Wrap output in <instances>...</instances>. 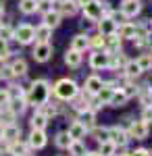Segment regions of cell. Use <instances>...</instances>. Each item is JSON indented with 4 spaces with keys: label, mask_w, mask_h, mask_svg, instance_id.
I'll list each match as a JSON object with an SVG mask.
<instances>
[{
    "label": "cell",
    "mask_w": 152,
    "mask_h": 156,
    "mask_svg": "<svg viewBox=\"0 0 152 156\" xmlns=\"http://www.w3.org/2000/svg\"><path fill=\"white\" fill-rule=\"evenodd\" d=\"M50 37H52V27H48L44 23L35 27V42H50Z\"/></svg>",
    "instance_id": "cell-29"
},
{
    "label": "cell",
    "mask_w": 152,
    "mask_h": 156,
    "mask_svg": "<svg viewBox=\"0 0 152 156\" xmlns=\"http://www.w3.org/2000/svg\"><path fill=\"white\" fill-rule=\"evenodd\" d=\"M108 140H113L117 146H127L129 142V133L123 129V127H119V125H115V127H108Z\"/></svg>",
    "instance_id": "cell-9"
},
{
    "label": "cell",
    "mask_w": 152,
    "mask_h": 156,
    "mask_svg": "<svg viewBox=\"0 0 152 156\" xmlns=\"http://www.w3.org/2000/svg\"><path fill=\"white\" fill-rule=\"evenodd\" d=\"M19 11L23 15H34L38 12V0H21L19 2Z\"/></svg>",
    "instance_id": "cell-30"
},
{
    "label": "cell",
    "mask_w": 152,
    "mask_h": 156,
    "mask_svg": "<svg viewBox=\"0 0 152 156\" xmlns=\"http://www.w3.org/2000/svg\"><path fill=\"white\" fill-rule=\"evenodd\" d=\"M129 137H136V140H146L148 137V133H150V125L146 123V121H131V125H129Z\"/></svg>",
    "instance_id": "cell-5"
},
{
    "label": "cell",
    "mask_w": 152,
    "mask_h": 156,
    "mask_svg": "<svg viewBox=\"0 0 152 156\" xmlns=\"http://www.w3.org/2000/svg\"><path fill=\"white\" fill-rule=\"evenodd\" d=\"M136 29H138V25L123 23L121 27H117V36L119 37H125V40H131V37H136Z\"/></svg>",
    "instance_id": "cell-25"
},
{
    "label": "cell",
    "mask_w": 152,
    "mask_h": 156,
    "mask_svg": "<svg viewBox=\"0 0 152 156\" xmlns=\"http://www.w3.org/2000/svg\"><path fill=\"white\" fill-rule=\"evenodd\" d=\"M79 121L83 123V127L88 129V131H92L94 127H96V112L94 110H83V112H79Z\"/></svg>",
    "instance_id": "cell-22"
},
{
    "label": "cell",
    "mask_w": 152,
    "mask_h": 156,
    "mask_svg": "<svg viewBox=\"0 0 152 156\" xmlns=\"http://www.w3.org/2000/svg\"><path fill=\"white\" fill-rule=\"evenodd\" d=\"M9 154L11 156H27L29 154V144H25L21 140H15L9 144Z\"/></svg>",
    "instance_id": "cell-14"
},
{
    "label": "cell",
    "mask_w": 152,
    "mask_h": 156,
    "mask_svg": "<svg viewBox=\"0 0 152 156\" xmlns=\"http://www.w3.org/2000/svg\"><path fill=\"white\" fill-rule=\"evenodd\" d=\"M0 25H2V21H0Z\"/></svg>",
    "instance_id": "cell-53"
},
{
    "label": "cell",
    "mask_w": 152,
    "mask_h": 156,
    "mask_svg": "<svg viewBox=\"0 0 152 156\" xmlns=\"http://www.w3.org/2000/svg\"><path fill=\"white\" fill-rule=\"evenodd\" d=\"M27 156H31V154H27Z\"/></svg>",
    "instance_id": "cell-54"
},
{
    "label": "cell",
    "mask_w": 152,
    "mask_h": 156,
    "mask_svg": "<svg viewBox=\"0 0 152 156\" xmlns=\"http://www.w3.org/2000/svg\"><path fill=\"white\" fill-rule=\"evenodd\" d=\"M52 92H54V96L59 98V100H63V102H71L73 98L79 94V87H77V83L73 81V79H59L56 83H54V87H52Z\"/></svg>",
    "instance_id": "cell-2"
},
{
    "label": "cell",
    "mask_w": 152,
    "mask_h": 156,
    "mask_svg": "<svg viewBox=\"0 0 152 156\" xmlns=\"http://www.w3.org/2000/svg\"><path fill=\"white\" fill-rule=\"evenodd\" d=\"M71 142H73V140H71V135L67 131L56 133V137H54V144H56V148H60V150H67Z\"/></svg>",
    "instance_id": "cell-31"
},
{
    "label": "cell",
    "mask_w": 152,
    "mask_h": 156,
    "mask_svg": "<svg viewBox=\"0 0 152 156\" xmlns=\"http://www.w3.org/2000/svg\"><path fill=\"white\" fill-rule=\"evenodd\" d=\"M56 11L60 15H65V17H73L75 12H77V4L73 2V0H65V2H59V9Z\"/></svg>",
    "instance_id": "cell-27"
},
{
    "label": "cell",
    "mask_w": 152,
    "mask_h": 156,
    "mask_svg": "<svg viewBox=\"0 0 152 156\" xmlns=\"http://www.w3.org/2000/svg\"><path fill=\"white\" fill-rule=\"evenodd\" d=\"M148 87H150V90H152V77H150V79H148Z\"/></svg>",
    "instance_id": "cell-50"
},
{
    "label": "cell",
    "mask_w": 152,
    "mask_h": 156,
    "mask_svg": "<svg viewBox=\"0 0 152 156\" xmlns=\"http://www.w3.org/2000/svg\"><path fill=\"white\" fill-rule=\"evenodd\" d=\"M2 137L6 142H15L21 137V127L17 123H11V125H4V131H2Z\"/></svg>",
    "instance_id": "cell-19"
},
{
    "label": "cell",
    "mask_w": 152,
    "mask_h": 156,
    "mask_svg": "<svg viewBox=\"0 0 152 156\" xmlns=\"http://www.w3.org/2000/svg\"><path fill=\"white\" fill-rule=\"evenodd\" d=\"M129 98H127V94L121 90V87H115V92H113V96H110V100H108V104L110 106H115V108H119V106H125V102H127Z\"/></svg>",
    "instance_id": "cell-24"
},
{
    "label": "cell",
    "mask_w": 152,
    "mask_h": 156,
    "mask_svg": "<svg viewBox=\"0 0 152 156\" xmlns=\"http://www.w3.org/2000/svg\"><path fill=\"white\" fill-rule=\"evenodd\" d=\"M15 40L19 44H23V46L31 44L35 40V27H31V25H27V23H21L19 27H15Z\"/></svg>",
    "instance_id": "cell-4"
},
{
    "label": "cell",
    "mask_w": 152,
    "mask_h": 156,
    "mask_svg": "<svg viewBox=\"0 0 152 156\" xmlns=\"http://www.w3.org/2000/svg\"><path fill=\"white\" fill-rule=\"evenodd\" d=\"M48 121H50V119H48L46 115L38 108V110L34 112V117H31V121H29V123H31V129H46Z\"/></svg>",
    "instance_id": "cell-21"
},
{
    "label": "cell",
    "mask_w": 152,
    "mask_h": 156,
    "mask_svg": "<svg viewBox=\"0 0 152 156\" xmlns=\"http://www.w3.org/2000/svg\"><path fill=\"white\" fill-rule=\"evenodd\" d=\"M71 135V140H81V137H85V133H88V129L83 127V123L79 119L77 121H73L69 125V131H67Z\"/></svg>",
    "instance_id": "cell-18"
},
{
    "label": "cell",
    "mask_w": 152,
    "mask_h": 156,
    "mask_svg": "<svg viewBox=\"0 0 152 156\" xmlns=\"http://www.w3.org/2000/svg\"><path fill=\"white\" fill-rule=\"evenodd\" d=\"M15 119H17V115L13 110H9V108H2L0 110V123L2 125H11V123H15Z\"/></svg>",
    "instance_id": "cell-36"
},
{
    "label": "cell",
    "mask_w": 152,
    "mask_h": 156,
    "mask_svg": "<svg viewBox=\"0 0 152 156\" xmlns=\"http://www.w3.org/2000/svg\"><path fill=\"white\" fill-rule=\"evenodd\" d=\"M11 56V48H9V42L0 40V60H6Z\"/></svg>",
    "instance_id": "cell-40"
},
{
    "label": "cell",
    "mask_w": 152,
    "mask_h": 156,
    "mask_svg": "<svg viewBox=\"0 0 152 156\" xmlns=\"http://www.w3.org/2000/svg\"><path fill=\"white\" fill-rule=\"evenodd\" d=\"M56 2H65V0H56Z\"/></svg>",
    "instance_id": "cell-52"
},
{
    "label": "cell",
    "mask_w": 152,
    "mask_h": 156,
    "mask_svg": "<svg viewBox=\"0 0 152 156\" xmlns=\"http://www.w3.org/2000/svg\"><path fill=\"white\" fill-rule=\"evenodd\" d=\"M96 23H98V31H100L102 36L117 34V21H115V17H102V19L96 21Z\"/></svg>",
    "instance_id": "cell-11"
},
{
    "label": "cell",
    "mask_w": 152,
    "mask_h": 156,
    "mask_svg": "<svg viewBox=\"0 0 152 156\" xmlns=\"http://www.w3.org/2000/svg\"><path fill=\"white\" fill-rule=\"evenodd\" d=\"M125 94H127V98H133V96H138V87L136 85H125V87H121Z\"/></svg>",
    "instance_id": "cell-43"
},
{
    "label": "cell",
    "mask_w": 152,
    "mask_h": 156,
    "mask_svg": "<svg viewBox=\"0 0 152 156\" xmlns=\"http://www.w3.org/2000/svg\"><path fill=\"white\" fill-rule=\"evenodd\" d=\"M125 156H150V152H148L146 148H138V150H133V152H127Z\"/></svg>",
    "instance_id": "cell-44"
},
{
    "label": "cell",
    "mask_w": 152,
    "mask_h": 156,
    "mask_svg": "<svg viewBox=\"0 0 152 156\" xmlns=\"http://www.w3.org/2000/svg\"><path fill=\"white\" fill-rule=\"evenodd\" d=\"M108 58L110 54L104 52V50H94V54L90 56V67L100 71V69H108Z\"/></svg>",
    "instance_id": "cell-7"
},
{
    "label": "cell",
    "mask_w": 152,
    "mask_h": 156,
    "mask_svg": "<svg viewBox=\"0 0 152 156\" xmlns=\"http://www.w3.org/2000/svg\"><path fill=\"white\" fill-rule=\"evenodd\" d=\"M50 92H52V87L46 79H35L34 83L29 85V90L25 92V100H27V104L42 106L44 102L50 100Z\"/></svg>",
    "instance_id": "cell-1"
},
{
    "label": "cell",
    "mask_w": 152,
    "mask_h": 156,
    "mask_svg": "<svg viewBox=\"0 0 152 156\" xmlns=\"http://www.w3.org/2000/svg\"><path fill=\"white\" fill-rule=\"evenodd\" d=\"M115 150H117V144H115L113 140H104V142H100V150H98V152L102 156H113Z\"/></svg>",
    "instance_id": "cell-34"
},
{
    "label": "cell",
    "mask_w": 152,
    "mask_h": 156,
    "mask_svg": "<svg viewBox=\"0 0 152 156\" xmlns=\"http://www.w3.org/2000/svg\"><path fill=\"white\" fill-rule=\"evenodd\" d=\"M67 150H69V154H71V156H83L85 152H88V150H85V146L81 144V140H73V142L69 144V148H67Z\"/></svg>",
    "instance_id": "cell-33"
},
{
    "label": "cell",
    "mask_w": 152,
    "mask_h": 156,
    "mask_svg": "<svg viewBox=\"0 0 152 156\" xmlns=\"http://www.w3.org/2000/svg\"><path fill=\"white\" fill-rule=\"evenodd\" d=\"M4 12V0H0V15Z\"/></svg>",
    "instance_id": "cell-48"
},
{
    "label": "cell",
    "mask_w": 152,
    "mask_h": 156,
    "mask_svg": "<svg viewBox=\"0 0 152 156\" xmlns=\"http://www.w3.org/2000/svg\"><path fill=\"white\" fill-rule=\"evenodd\" d=\"M83 17L88 21H100L102 19V12H104V4L98 2V0H90L88 4H83Z\"/></svg>",
    "instance_id": "cell-3"
},
{
    "label": "cell",
    "mask_w": 152,
    "mask_h": 156,
    "mask_svg": "<svg viewBox=\"0 0 152 156\" xmlns=\"http://www.w3.org/2000/svg\"><path fill=\"white\" fill-rule=\"evenodd\" d=\"M46 142H48V137H46V131L44 129H31L29 140H27V144H29L31 150H42L46 146Z\"/></svg>",
    "instance_id": "cell-8"
},
{
    "label": "cell",
    "mask_w": 152,
    "mask_h": 156,
    "mask_svg": "<svg viewBox=\"0 0 152 156\" xmlns=\"http://www.w3.org/2000/svg\"><path fill=\"white\" fill-rule=\"evenodd\" d=\"M150 156H152V152H150Z\"/></svg>",
    "instance_id": "cell-55"
},
{
    "label": "cell",
    "mask_w": 152,
    "mask_h": 156,
    "mask_svg": "<svg viewBox=\"0 0 152 156\" xmlns=\"http://www.w3.org/2000/svg\"><path fill=\"white\" fill-rule=\"evenodd\" d=\"M71 102H73V108H75L77 112H83V110H88V108H90V100L85 98V94H83V96H79V94H77V96L73 98Z\"/></svg>",
    "instance_id": "cell-32"
},
{
    "label": "cell",
    "mask_w": 152,
    "mask_h": 156,
    "mask_svg": "<svg viewBox=\"0 0 152 156\" xmlns=\"http://www.w3.org/2000/svg\"><path fill=\"white\" fill-rule=\"evenodd\" d=\"M113 156H125V154H119V152H115V154H113Z\"/></svg>",
    "instance_id": "cell-51"
},
{
    "label": "cell",
    "mask_w": 152,
    "mask_h": 156,
    "mask_svg": "<svg viewBox=\"0 0 152 156\" xmlns=\"http://www.w3.org/2000/svg\"><path fill=\"white\" fill-rule=\"evenodd\" d=\"M100 87H102V79H100L98 75H90V77L85 79V94L96 96V94L100 92Z\"/></svg>",
    "instance_id": "cell-16"
},
{
    "label": "cell",
    "mask_w": 152,
    "mask_h": 156,
    "mask_svg": "<svg viewBox=\"0 0 152 156\" xmlns=\"http://www.w3.org/2000/svg\"><path fill=\"white\" fill-rule=\"evenodd\" d=\"M35 62H48L50 56H52V46L50 42H35V48L31 52Z\"/></svg>",
    "instance_id": "cell-6"
},
{
    "label": "cell",
    "mask_w": 152,
    "mask_h": 156,
    "mask_svg": "<svg viewBox=\"0 0 152 156\" xmlns=\"http://www.w3.org/2000/svg\"><path fill=\"white\" fill-rule=\"evenodd\" d=\"M121 50V37L117 34H110V36H104V52L108 54H115Z\"/></svg>",
    "instance_id": "cell-13"
},
{
    "label": "cell",
    "mask_w": 152,
    "mask_h": 156,
    "mask_svg": "<svg viewBox=\"0 0 152 156\" xmlns=\"http://www.w3.org/2000/svg\"><path fill=\"white\" fill-rule=\"evenodd\" d=\"M90 48H94V50H104V36H102V34L90 36Z\"/></svg>",
    "instance_id": "cell-38"
},
{
    "label": "cell",
    "mask_w": 152,
    "mask_h": 156,
    "mask_svg": "<svg viewBox=\"0 0 152 156\" xmlns=\"http://www.w3.org/2000/svg\"><path fill=\"white\" fill-rule=\"evenodd\" d=\"M92 135H94V140L100 144V142L108 140V127H94V129H92Z\"/></svg>",
    "instance_id": "cell-37"
},
{
    "label": "cell",
    "mask_w": 152,
    "mask_h": 156,
    "mask_svg": "<svg viewBox=\"0 0 152 156\" xmlns=\"http://www.w3.org/2000/svg\"><path fill=\"white\" fill-rule=\"evenodd\" d=\"M115 87H117V83H115V81H102L100 92L96 94V96H98V102H100V104H108V100H110V96H113Z\"/></svg>",
    "instance_id": "cell-12"
},
{
    "label": "cell",
    "mask_w": 152,
    "mask_h": 156,
    "mask_svg": "<svg viewBox=\"0 0 152 156\" xmlns=\"http://www.w3.org/2000/svg\"><path fill=\"white\" fill-rule=\"evenodd\" d=\"M9 67H11V71H13V77H25L27 75V62H25V58L13 60Z\"/></svg>",
    "instance_id": "cell-23"
},
{
    "label": "cell",
    "mask_w": 152,
    "mask_h": 156,
    "mask_svg": "<svg viewBox=\"0 0 152 156\" xmlns=\"http://www.w3.org/2000/svg\"><path fill=\"white\" fill-rule=\"evenodd\" d=\"M83 156H102V154H100V152H85Z\"/></svg>",
    "instance_id": "cell-47"
},
{
    "label": "cell",
    "mask_w": 152,
    "mask_h": 156,
    "mask_svg": "<svg viewBox=\"0 0 152 156\" xmlns=\"http://www.w3.org/2000/svg\"><path fill=\"white\" fill-rule=\"evenodd\" d=\"M2 131H4V125L0 123V137H2Z\"/></svg>",
    "instance_id": "cell-49"
},
{
    "label": "cell",
    "mask_w": 152,
    "mask_h": 156,
    "mask_svg": "<svg viewBox=\"0 0 152 156\" xmlns=\"http://www.w3.org/2000/svg\"><path fill=\"white\" fill-rule=\"evenodd\" d=\"M121 71L125 73V77L133 79V77H138V75L142 73V69H140V65H138V60H127V62H125V67H123Z\"/></svg>",
    "instance_id": "cell-26"
},
{
    "label": "cell",
    "mask_w": 152,
    "mask_h": 156,
    "mask_svg": "<svg viewBox=\"0 0 152 156\" xmlns=\"http://www.w3.org/2000/svg\"><path fill=\"white\" fill-rule=\"evenodd\" d=\"M60 19H63V15H60L59 11H52V9H50V11L44 12V17H42V23L54 29V27H59V25H60Z\"/></svg>",
    "instance_id": "cell-17"
},
{
    "label": "cell",
    "mask_w": 152,
    "mask_h": 156,
    "mask_svg": "<svg viewBox=\"0 0 152 156\" xmlns=\"http://www.w3.org/2000/svg\"><path fill=\"white\" fill-rule=\"evenodd\" d=\"M9 144L11 142H6L4 137H0V154H9Z\"/></svg>",
    "instance_id": "cell-45"
},
{
    "label": "cell",
    "mask_w": 152,
    "mask_h": 156,
    "mask_svg": "<svg viewBox=\"0 0 152 156\" xmlns=\"http://www.w3.org/2000/svg\"><path fill=\"white\" fill-rule=\"evenodd\" d=\"M88 2H90V0H77L75 4H77V6H83V4H88Z\"/></svg>",
    "instance_id": "cell-46"
},
{
    "label": "cell",
    "mask_w": 152,
    "mask_h": 156,
    "mask_svg": "<svg viewBox=\"0 0 152 156\" xmlns=\"http://www.w3.org/2000/svg\"><path fill=\"white\" fill-rule=\"evenodd\" d=\"M9 110H13L15 115H21L25 108H27V100H25V96L23 98H11V102H9Z\"/></svg>",
    "instance_id": "cell-28"
},
{
    "label": "cell",
    "mask_w": 152,
    "mask_h": 156,
    "mask_svg": "<svg viewBox=\"0 0 152 156\" xmlns=\"http://www.w3.org/2000/svg\"><path fill=\"white\" fill-rule=\"evenodd\" d=\"M138 65L142 71H150L152 69V54H140L138 56Z\"/></svg>",
    "instance_id": "cell-39"
},
{
    "label": "cell",
    "mask_w": 152,
    "mask_h": 156,
    "mask_svg": "<svg viewBox=\"0 0 152 156\" xmlns=\"http://www.w3.org/2000/svg\"><path fill=\"white\" fill-rule=\"evenodd\" d=\"M71 48L77 50V52H85V50L90 48V36H85V34H77V36L71 40Z\"/></svg>",
    "instance_id": "cell-15"
},
{
    "label": "cell",
    "mask_w": 152,
    "mask_h": 156,
    "mask_svg": "<svg viewBox=\"0 0 152 156\" xmlns=\"http://www.w3.org/2000/svg\"><path fill=\"white\" fill-rule=\"evenodd\" d=\"M9 102H11V94H9V90H0V110L9 106Z\"/></svg>",
    "instance_id": "cell-41"
},
{
    "label": "cell",
    "mask_w": 152,
    "mask_h": 156,
    "mask_svg": "<svg viewBox=\"0 0 152 156\" xmlns=\"http://www.w3.org/2000/svg\"><path fill=\"white\" fill-rule=\"evenodd\" d=\"M0 40H4V42L15 40V29H13L11 25H6V23L0 25Z\"/></svg>",
    "instance_id": "cell-35"
},
{
    "label": "cell",
    "mask_w": 152,
    "mask_h": 156,
    "mask_svg": "<svg viewBox=\"0 0 152 156\" xmlns=\"http://www.w3.org/2000/svg\"><path fill=\"white\" fill-rule=\"evenodd\" d=\"M142 121H146L148 125L152 123V104H148V106H144V110H142Z\"/></svg>",
    "instance_id": "cell-42"
},
{
    "label": "cell",
    "mask_w": 152,
    "mask_h": 156,
    "mask_svg": "<svg viewBox=\"0 0 152 156\" xmlns=\"http://www.w3.org/2000/svg\"><path fill=\"white\" fill-rule=\"evenodd\" d=\"M65 65H67V67H71V69H77V67L81 65V52L69 48L67 52H65Z\"/></svg>",
    "instance_id": "cell-20"
},
{
    "label": "cell",
    "mask_w": 152,
    "mask_h": 156,
    "mask_svg": "<svg viewBox=\"0 0 152 156\" xmlns=\"http://www.w3.org/2000/svg\"><path fill=\"white\" fill-rule=\"evenodd\" d=\"M140 11H142V2L140 0H123V4H121V15H123L125 19L136 17Z\"/></svg>",
    "instance_id": "cell-10"
}]
</instances>
